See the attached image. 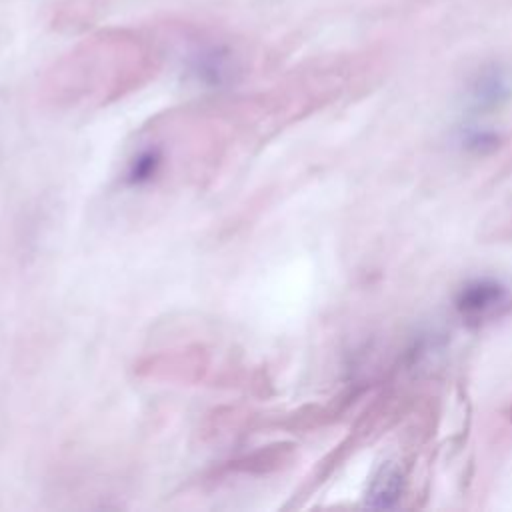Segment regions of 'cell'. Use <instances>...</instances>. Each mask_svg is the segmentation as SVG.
Here are the masks:
<instances>
[{
	"instance_id": "cell-2",
	"label": "cell",
	"mask_w": 512,
	"mask_h": 512,
	"mask_svg": "<svg viewBox=\"0 0 512 512\" xmlns=\"http://www.w3.org/2000/svg\"><path fill=\"white\" fill-rule=\"evenodd\" d=\"M508 94V80L502 70L490 68L478 76L474 84V100L480 106H492Z\"/></svg>"
},
{
	"instance_id": "cell-1",
	"label": "cell",
	"mask_w": 512,
	"mask_h": 512,
	"mask_svg": "<svg viewBox=\"0 0 512 512\" xmlns=\"http://www.w3.org/2000/svg\"><path fill=\"white\" fill-rule=\"evenodd\" d=\"M502 300V288L492 282H476L462 292L460 308L468 314H478Z\"/></svg>"
}]
</instances>
